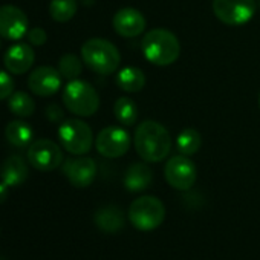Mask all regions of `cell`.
I'll list each match as a JSON object with an SVG mask.
<instances>
[{"label": "cell", "mask_w": 260, "mask_h": 260, "mask_svg": "<svg viewBox=\"0 0 260 260\" xmlns=\"http://www.w3.org/2000/svg\"><path fill=\"white\" fill-rule=\"evenodd\" d=\"M134 144L143 161L155 164L164 161L170 155L173 141L170 132L161 122L149 119L137 127Z\"/></svg>", "instance_id": "1"}, {"label": "cell", "mask_w": 260, "mask_h": 260, "mask_svg": "<svg viewBox=\"0 0 260 260\" xmlns=\"http://www.w3.org/2000/svg\"><path fill=\"white\" fill-rule=\"evenodd\" d=\"M141 51L149 63L164 68L173 64L179 58L181 43L169 29L155 28L144 36L141 42Z\"/></svg>", "instance_id": "2"}, {"label": "cell", "mask_w": 260, "mask_h": 260, "mask_svg": "<svg viewBox=\"0 0 260 260\" xmlns=\"http://www.w3.org/2000/svg\"><path fill=\"white\" fill-rule=\"evenodd\" d=\"M81 60L92 72L98 75H110L116 72L121 64V54L112 42L93 37L83 43Z\"/></svg>", "instance_id": "3"}, {"label": "cell", "mask_w": 260, "mask_h": 260, "mask_svg": "<svg viewBox=\"0 0 260 260\" xmlns=\"http://www.w3.org/2000/svg\"><path fill=\"white\" fill-rule=\"evenodd\" d=\"M63 104L75 116L87 118L100 109V95L92 84L77 78L64 86Z\"/></svg>", "instance_id": "4"}, {"label": "cell", "mask_w": 260, "mask_h": 260, "mask_svg": "<svg viewBox=\"0 0 260 260\" xmlns=\"http://www.w3.org/2000/svg\"><path fill=\"white\" fill-rule=\"evenodd\" d=\"M128 220L140 231H153L166 219V207L156 196L137 198L128 207Z\"/></svg>", "instance_id": "5"}, {"label": "cell", "mask_w": 260, "mask_h": 260, "mask_svg": "<svg viewBox=\"0 0 260 260\" xmlns=\"http://www.w3.org/2000/svg\"><path fill=\"white\" fill-rule=\"evenodd\" d=\"M60 146L75 156H83L90 152L93 146V134L87 122L83 119H66L58 127Z\"/></svg>", "instance_id": "6"}, {"label": "cell", "mask_w": 260, "mask_h": 260, "mask_svg": "<svg viewBox=\"0 0 260 260\" xmlns=\"http://www.w3.org/2000/svg\"><path fill=\"white\" fill-rule=\"evenodd\" d=\"M255 0H213V13L226 26H242L255 14Z\"/></svg>", "instance_id": "7"}, {"label": "cell", "mask_w": 260, "mask_h": 260, "mask_svg": "<svg viewBox=\"0 0 260 260\" xmlns=\"http://www.w3.org/2000/svg\"><path fill=\"white\" fill-rule=\"evenodd\" d=\"M26 159L39 172H52L63 164V150L52 140H37L28 147Z\"/></svg>", "instance_id": "8"}, {"label": "cell", "mask_w": 260, "mask_h": 260, "mask_svg": "<svg viewBox=\"0 0 260 260\" xmlns=\"http://www.w3.org/2000/svg\"><path fill=\"white\" fill-rule=\"evenodd\" d=\"M132 144L130 135L124 127L119 125H109L104 127L95 138V149L96 152L109 159H116L124 156Z\"/></svg>", "instance_id": "9"}, {"label": "cell", "mask_w": 260, "mask_h": 260, "mask_svg": "<svg viewBox=\"0 0 260 260\" xmlns=\"http://www.w3.org/2000/svg\"><path fill=\"white\" fill-rule=\"evenodd\" d=\"M164 176L170 187L179 191H187L196 184L198 169L190 156L179 153L167 161L164 167Z\"/></svg>", "instance_id": "10"}, {"label": "cell", "mask_w": 260, "mask_h": 260, "mask_svg": "<svg viewBox=\"0 0 260 260\" xmlns=\"http://www.w3.org/2000/svg\"><path fill=\"white\" fill-rule=\"evenodd\" d=\"M29 31V20L23 10L14 5H4L0 7V37L19 42L26 37Z\"/></svg>", "instance_id": "11"}, {"label": "cell", "mask_w": 260, "mask_h": 260, "mask_svg": "<svg viewBox=\"0 0 260 260\" xmlns=\"http://www.w3.org/2000/svg\"><path fill=\"white\" fill-rule=\"evenodd\" d=\"M96 164L92 158L87 156H78L71 158L63 162V175L69 181L71 185L77 188H86L89 187L95 178H96Z\"/></svg>", "instance_id": "12"}, {"label": "cell", "mask_w": 260, "mask_h": 260, "mask_svg": "<svg viewBox=\"0 0 260 260\" xmlns=\"http://www.w3.org/2000/svg\"><path fill=\"white\" fill-rule=\"evenodd\" d=\"M61 74L51 66H39L28 75V87L37 96H52L61 87Z\"/></svg>", "instance_id": "13"}, {"label": "cell", "mask_w": 260, "mask_h": 260, "mask_svg": "<svg viewBox=\"0 0 260 260\" xmlns=\"http://www.w3.org/2000/svg\"><path fill=\"white\" fill-rule=\"evenodd\" d=\"M112 26L115 32L125 39L141 36L147 28V20L141 11L135 8H121L112 17Z\"/></svg>", "instance_id": "14"}, {"label": "cell", "mask_w": 260, "mask_h": 260, "mask_svg": "<svg viewBox=\"0 0 260 260\" xmlns=\"http://www.w3.org/2000/svg\"><path fill=\"white\" fill-rule=\"evenodd\" d=\"M36 60V54L29 43H16L4 55L5 68L13 75H22L26 74Z\"/></svg>", "instance_id": "15"}, {"label": "cell", "mask_w": 260, "mask_h": 260, "mask_svg": "<svg viewBox=\"0 0 260 260\" xmlns=\"http://www.w3.org/2000/svg\"><path fill=\"white\" fill-rule=\"evenodd\" d=\"M28 176L29 167L22 156L13 155L0 166V181H4L8 187H19L25 184Z\"/></svg>", "instance_id": "16"}, {"label": "cell", "mask_w": 260, "mask_h": 260, "mask_svg": "<svg viewBox=\"0 0 260 260\" xmlns=\"http://www.w3.org/2000/svg\"><path fill=\"white\" fill-rule=\"evenodd\" d=\"M153 182V172L149 167V162H134L124 173V187L132 191H144Z\"/></svg>", "instance_id": "17"}, {"label": "cell", "mask_w": 260, "mask_h": 260, "mask_svg": "<svg viewBox=\"0 0 260 260\" xmlns=\"http://www.w3.org/2000/svg\"><path fill=\"white\" fill-rule=\"evenodd\" d=\"M95 225L104 233H118L124 228V213L116 205H104L93 216Z\"/></svg>", "instance_id": "18"}, {"label": "cell", "mask_w": 260, "mask_h": 260, "mask_svg": "<svg viewBox=\"0 0 260 260\" xmlns=\"http://www.w3.org/2000/svg\"><path fill=\"white\" fill-rule=\"evenodd\" d=\"M5 138L11 146L19 149H26L32 144L34 128L26 121L14 119L8 122L5 127Z\"/></svg>", "instance_id": "19"}, {"label": "cell", "mask_w": 260, "mask_h": 260, "mask_svg": "<svg viewBox=\"0 0 260 260\" xmlns=\"http://www.w3.org/2000/svg\"><path fill=\"white\" fill-rule=\"evenodd\" d=\"M115 83L121 90L135 93V92L143 90V87L146 86V74L140 68L125 66L116 74Z\"/></svg>", "instance_id": "20"}, {"label": "cell", "mask_w": 260, "mask_h": 260, "mask_svg": "<svg viewBox=\"0 0 260 260\" xmlns=\"http://www.w3.org/2000/svg\"><path fill=\"white\" fill-rule=\"evenodd\" d=\"M113 115L122 125H134L138 119V106L132 98L121 96L113 104Z\"/></svg>", "instance_id": "21"}, {"label": "cell", "mask_w": 260, "mask_h": 260, "mask_svg": "<svg viewBox=\"0 0 260 260\" xmlns=\"http://www.w3.org/2000/svg\"><path fill=\"white\" fill-rule=\"evenodd\" d=\"M8 109L17 118H28L36 112V101L29 93L17 90L8 98Z\"/></svg>", "instance_id": "22"}, {"label": "cell", "mask_w": 260, "mask_h": 260, "mask_svg": "<svg viewBox=\"0 0 260 260\" xmlns=\"http://www.w3.org/2000/svg\"><path fill=\"white\" fill-rule=\"evenodd\" d=\"M176 150L181 155L185 156H193L199 152L201 146H202V138L201 134L194 128H185L176 137Z\"/></svg>", "instance_id": "23"}, {"label": "cell", "mask_w": 260, "mask_h": 260, "mask_svg": "<svg viewBox=\"0 0 260 260\" xmlns=\"http://www.w3.org/2000/svg\"><path fill=\"white\" fill-rule=\"evenodd\" d=\"M78 2L77 0H51L49 16L54 22L66 23L72 20L77 14Z\"/></svg>", "instance_id": "24"}, {"label": "cell", "mask_w": 260, "mask_h": 260, "mask_svg": "<svg viewBox=\"0 0 260 260\" xmlns=\"http://www.w3.org/2000/svg\"><path fill=\"white\" fill-rule=\"evenodd\" d=\"M58 72L69 81L77 80L83 72V60L74 54H64L58 61Z\"/></svg>", "instance_id": "25"}, {"label": "cell", "mask_w": 260, "mask_h": 260, "mask_svg": "<svg viewBox=\"0 0 260 260\" xmlns=\"http://www.w3.org/2000/svg\"><path fill=\"white\" fill-rule=\"evenodd\" d=\"M14 89H16V84L10 72L0 71V101L8 100L16 92Z\"/></svg>", "instance_id": "26"}, {"label": "cell", "mask_w": 260, "mask_h": 260, "mask_svg": "<svg viewBox=\"0 0 260 260\" xmlns=\"http://www.w3.org/2000/svg\"><path fill=\"white\" fill-rule=\"evenodd\" d=\"M26 39H28V43H29V45H32V46H42V45L46 43L48 34H46V31H45L43 28L36 26V28H32V29L28 31Z\"/></svg>", "instance_id": "27"}, {"label": "cell", "mask_w": 260, "mask_h": 260, "mask_svg": "<svg viewBox=\"0 0 260 260\" xmlns=\"http://www.w3.org/2000/svg\"><path fill=\"white\" fill-rule=\"evenodd\" d=\"M8 194H10V187L4 181H0V204H4L8 199Z\"/></svg>", "instance_id": "28"}, {"label": "cell", "mask_w": 260, "mask_h": 260, "mask_svg": "<svg viewBox=\"0 0 260 260\" xmlns=\"http://www.w3.org/2000/svg\"><path fill=\"white\" fill-rule=\"evenodd\" d=\"M81 2H83L84 5H92V4L95 2V0H81Z\"/></svg>", "instance_id": "29"}, {"label": "cell", "mask_w": 260, "mask_h": 260, "mask_svg": "<svg viewBox=\"0 0 260 260\" xmlns=\"http://www.w3.org/2000/svg\"><path fill=\"white\" fill-rule=\"evenodd\" d=\"M258 107H260V93H258Z\"/></svg>", "instance_id": "30"}, {"label": "cell", "mask_w": 260, "mask_h": 260, "mask_svg": "<svg viewBox=\"0 0 260 260\" xmlns=\"http://www.w3.org/2000/svg\"><path fill=\"white\" fill-rule=\"evenodd\" d=\"M0 260H5V258H4V257H0Z\"/></svg>", "instance_id": "31"}, {"label": "cell", "mask_w": 260, "mask_h": 260, "mask_svg": "<svg viewBox=\"0 0 260 260\" xmlns=\"http://www.w3.org/2000/svg\"><path fill=\"white\" fill-rule=\"evenodd\" d=\"M0 48H2V42H0Z\"/></svg>", "instance_id": "32"}]
</instances>
